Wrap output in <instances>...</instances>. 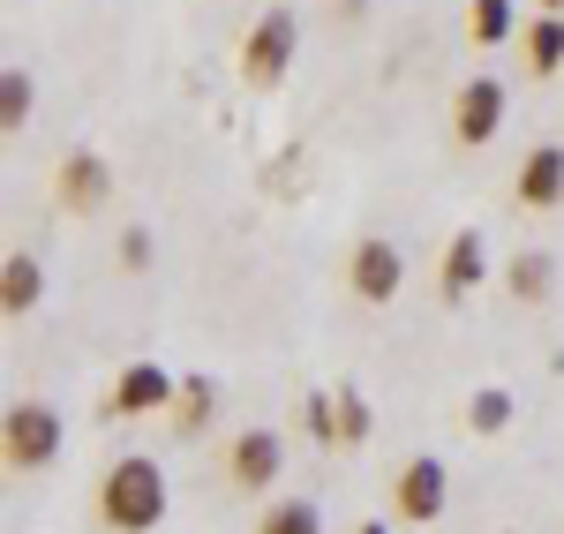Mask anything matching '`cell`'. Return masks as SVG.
Returning <instances> with one entry per match:
<instances>
[{"label":"cell","mask_w":564,"mask_h":534,"mask_svg":"<svg viewBox=\"0 0 564 534\" xmlns=\"http://www.w3.org/2000/svg\"><path fill=\"white\" fill-rule=\"evenodd\" d=\"M53 188H61V204H68V211H98V204L113 196V166H106L98 151H68V159H61V174H53Z\"/></svg>","instance_id":"10"},{"label":"cell","mask_w":564,"mask_h":534,"mask_svg":"<svg viewBox=\"0 0 564 534\" xmlns=\"http://www.w3.org/2000/svg\"><path fill=\"white\" fill-rule=\"evenodd\" d=\"M279 467H286V437H279L271 422L241 429V437L226 445V482H234V490H249V497H271Z\"/></svg>","instance_id":"7"},{"label":"cell","mask_w":564,"mask_h":534,"mask_svg":"<svg viewBox=\"0 0 564 534\" xmlns=\"http://www.w3.org/2000/svg\"><path fill=\"white\" fill-rule=\"evenodd\" d=\"M218 414V384L212 377H181V400H174V429L181 437H204V422Z\"/></svg>","instance_id":"16"},{"label":"cell","mask_w":564,"mask_h":534,"mask_svg":"<svg viewBox=\"0 0 564 534\" xmlns=\"http://www.w3.org/2000/svg\"><path fill=\"white\" fill-rule=\"evenodd\" d=\"M166 504H174V490H166V467H159L151 451H121V459L106 467V482H98V520L113 534L166 527Z\"/></svg>","instance_id":"1"},{"label":"cell","mask_w":564,"mask_h":534,"mask_svg":"<svg viewBox=\"0 0 564 534\" xmlns=\"http://www.w3.org/2000/svg\"><path fill=\"white\" fill-rule=\"evenodd\" d=\"M369 429H377V414H369V400L361 392H339V445H369Z\"/></svg>","instance_id":"21"},{"label":"cell","mask_w":564,"mask_h":534,"mask_svg":"<svg viewBox=\"0 0 564 534\" xmlns=\"http://www.w3.org/2000/svg\"><path fill=\"white\" fill-rule=\"evenodd\" d=\"M174 400H181V377L166 361H129L113 377V392H106V414L113 422H143V414H174Z\"/></svg>","instance_id":"5"},{"label":"cell","mask_w":564,"mask_h":534,"mask_svg":"<svg viewBox=\"0 0 564 534\" xmlns=\"http://www.w3.org/2000/svg\"><path fill=\"white\" fill-rule=\"evenodd\" d=\"M354 534H391V520H361V527H354Z\"/></svg>","instance_id":"23"},{"label":"cell","mask_w":564,"mask_h":534,"mask_svg":"<svg viewBox=\"0 0 564 534\" xmlns=\"http://www.w3.org/2000/svg\"><path fill=\"white\" fill-rule=\"evenodd\" d=\"M39 302H45V264L15 249V257L0 264V316H31Z\"/></svg>","instance_id":"12"},{"label":"cell","mask_w":564,"mask_h":534,"mask_svg":"<svg viewBox=\"0 0 564 534\" xmlns=\"http://www.w3.org/2000/svg\"><path fill=\"white\" fill-rule=\"evenodd\" d=\"M467 422H475V437H505L512 429V392L505 384H481L475 400H467Z\"/></svg>","instance_id":"18"},{"label":"cell","mask_w":564,"mask_h":534,"mask_svg":"<svg viewBox=\"0 0 564 534\" xmlns=\"http://www.w3.org/2000/svg\"><path fill=\"white\" fill-rule=\"evenodd\" d=\"M542 15H564V0H542Z\"/></svg>","instance_id":"24"},{"label":"cell","mask_w":564,"mask_h":534,"mask_svg":"<svg viewBox=\"0 0 564 534\" xmlns=\"http://www.w3.org/2000/svg\"><path fill=\"white\" fill-rule=\"evenodd\" d=\"M520 45H527V68L534 76H557L564 68V15H534L520 31Z\"/></svg>","instance_id":"14"},{"label":"cell","mask_w":564,"mask_h":534,"mask_svg":"<svg viewBox=\"0 0 564 534\" xmlns=\"http://www.w3.org/2000/svg\"><path fill=\"white\" fill-rule=\"evenodd\" d=\"M505 106H512V98H505L497 76H467V84L452 90V135H459L467 151H481L489 135L505 129Z\"/></svg>","instance_id":"8"},{"label":"cell","mask_w":564,"mask_h":534,"mask_svg":"<svg viewBox=\"0 0 564 534\" xmlns=\"http://www.w3.org/2000/svg\"><path fill=\"white\" fill-rule=\"evenodd\" d=\"M31 106H39L31 68H0V135H23V129H31Z\"/></svg>","instance_id":"15"},{"label":"cell","mask_w":564,"mask_h":534,"mask_svg":"<svg viewBox=\"0 0 564 534\" xmlns=\"http://www.w3.org/2000/svg\"><path fill=\"white\" fill-rule=\"evenodd\" d=\"M257 534H324V512H316L308 497H271L263 520H257Z\"/></svg>","instance_id":"17"},{"label":"cell","mask_w":564,"mask_h":534,"mask_svg":"<svg viewBox=\"0 0 564 534\" xmlns=\"http://www.w3.org/2000/svg\"><path fill=\"white\" fill-rule=\"evenodd\" d=\"M347 286L361 309H391L399 286H406V257L391 249L384 233H369V241H354V257H347Z\"/></svg>","instance_id":"6"},{"label":"cell","mask_w":564,"mask_h":534,"mask_svg":"<svg viewBox=\"0 0 564 534\" xmlns=\"http://www.w3.org/2000/svg\"><path fill=\"white\" fill-rule=\"evenodd\" d=\"M505 279H512V302L542 309V302H550V286H557V257H550V249H520Z\"/></svg>","instance_id":"13"},{"label":"cell","mask_w":564,"mask_h":534,"mask_svg":"<svg viewBox=\"0 0 564 534\" xmlns=\"http://www.w3.org/2000/svg\"><path fill=\"white\" fill-rule=\"evenodd\" d=\"M302 429H308L324 451L339 445V392H308V400H302Z\"/></svg>","instance_id":"19"},{"label":"cell","mask_w":564,"mask_h":534,"mask_svg":"<svg viewBox=\"0 0 564 534\" xmlns=\"http://www.w3.org/2000/svg\"><path fill=\"white\" fill-rule=\"evenodd\" d=\"M452 512V467L436 451H414L399 475H391V520L399 527H436Z\"/></svg>","instance_id":"4"},{"label":"cell","mask_w":564,"mask_h":534,"mask_svg":"<svg viewBox=\"0 0 564 534\" xmlns=\"http://www.w3.org/2000/svg\"><path fill=\"white\" fill-rule=\"evenodd\" d=\"M61 406L45 400H15L0 414V459H8V475H45L53 459H61Z\"/></svg>","instance_id":"3"},{"label":"cell","mask_w":564,"mask_h":534,"mask_svg":"<svg viewBox=\"0 0 564 534\" xmlns=\"http://www.w3.org/2000/svg\"><path fill=\"white\" fill-rule=\"evenodd\" d=\"M294 53H302V15L294 8H263L241 39V84L249 90H279L294 76Z\"/></svg>","instance_id":"2"},{"label":"cell","mask_w":564,"mask_h":534,"mask_svg":"<svg viewBox=\"0 0 564 534\" xmlns=\"http://www.w3.org/2000/svg\"><path fill=\"white\" fill-rule=\"evenodd\" d=\"M467 31H475V45H505L512 39V0H475L467 8Z\"/></svg>","instance_id":"20"},{"label":"cell","mask_w":564,"mask_h":534,"mask_svg":"<svg viewBox=\"0 0 564 534\" xmlns=\"http://www.w3.org/2000/svg\"><path fill=\"white\" fill-rule=\"evenodd\" d=\"M512 196H520V211H557L564 204V143H534L527 151Z\"/></svg>","instance_id":"9"},{"label":"cell","mask_w":564,"mask_h":534,"mask_svg":"<svg viewBox=\"0 0 564 534\" xmlns=\"http://www.w3.org/2000/svg\"><path fill=\"white\" fill-rule=\"evenodd\" d=\"M121 264H129V271H151V264H159V241H151V226H121Z\"/></svg>","instance_id":"22"},{"label":"cell","mask_w":564,"mask_h":534,"mask_svg":"<svg viewBox=\"0 0 564 534\" xmlns=\"http://www.w3.org/2000/svg\"><path fill=\"white\" fill-rule=\"evenodd\" d=\"M481 279H489V241H481L475 226H459L452 249H444V264H436V286H444V302H459V294H475Z\"/></svg>","instance_id":"11"}]
</instances>
